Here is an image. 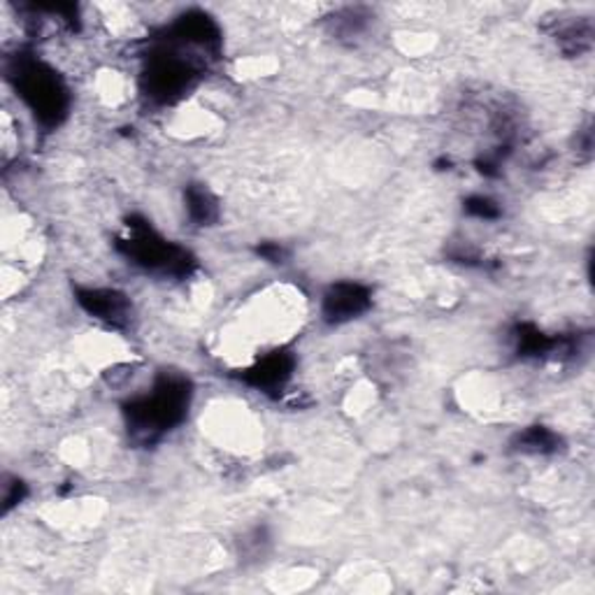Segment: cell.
Listing matches in <instances>:
<instances>
[{"instance_id":"2","label":"cell","mask_w":595,"mask_h":595,"mask_svg":"<svg viewBox=\"0 0 595 595\" xmlns=\"http://www.w3.org/2000/svg\"><path fill=\"white\" fill-rule=\"evenodd\" d=\"M16 92L40 123L59 126L68 115V88L45 63L28 61L16 70Z\"/></svg>"},{"instance_id":"7","label":"cell","mask_w":595,"mask_h":595,"mask_svg":"<svg viewBox=\"0 0 595 595\" xmlns=\"http://www.w3.org/2000/svg\"><path fill=\"white\" fill-rule=\"evenodd\" d=\"M291 370H294V358L284 352H275L261 358L259 364L245 374V380L257 389L273 391L277 386L279 389L284 386V382L291 377Z\"/></svg>"},{"instance_id":"8","label":"cell","mask_w":595,"mask_h":595,"mask_svg":"<svg viewBox=\"0 0 595 595\" xmlns=\"http://www.w3.org/2000/svg\"><path fill=\"white\" fill-rule=\"evenodd\" d=\"M187 210L191 214V219L201 226H207L210 222L216 219V201L203 187H191L187 191Z\"/></svg>"},{"instance_id":"6","label":"cell","mask_w":595,"mask_h":595,"mask_svg":"<svg viewBox=\"0 0 595 595\" xmlns=\"http://www.w3.org/2000/svg\"><path fill=\"white\" fill-rule=\"evenodd\" d=\"M78 300L88 314L112 326H123L131 317V302L112 288H86V291H78Z\"/></svg>"},{"instance_id":"9","label":"cell","mask_w":595,"mask_h":595,"mask_svg":"<svg viewBox=\"0 0 595 595\" xmlns=\"http://www.w3.org/2000/svg\"><path fill=\"white\" fill-rule=\"evenodd\" d=\"M558 442L561 438L554 436L551 430H547L545 426H533L526 432H521L519 436V449L521 452H531V454H549L556 452Z\"/></svg>"},{"instance_id":"4","label":"cell","mask_w":595,"mask_h":595,"mask_svg":"<svg viewBox=\"0 0 595 595\" xmlns=\"http://www.w3.org/2000/svg\"><path fill=\"white\" fill-rule=\"evenodd\" d=\"M193 78V70L187 61L177 59V57H160L150 63L147 75V92L160 103H170L177 96H182Z\"/></svg>"},{"instance_id":"1","label":"cell","mask_w":595,"mask_h":595,"mask_svg":"<svg viewBox=\"0 0 595 595\" xmlns=\"http://www.w3.org/2000/svg\"><path fill=\"white\" fill-rule=\"evenodd\" d=\"M191 403V386L182 377H164L158 380L150 395L133 401L126 409L131 430L144 438L160 436L182 424Z\"/></svg>"},{"instance_id":"5","label":"cell","mask_w":595,"mask_h":595,"mask_svg":"<svg viewBox=\"0 0 595 595\" xmlns=\"http://www.w3.org/2000/svg\"><path fill=\"white\" fill-rule=\"evenodd\" d=\"M370 308V291L354 282H340L323 296V317L331 323H345Z\"/></svg>"},{"instance_id":"3","label":"cell","mask_w":595,"mask_h":595,"mask_svg":"<svg viewBox=\"0 0 595 595\" xmlns=\"http://www.w3.org/2000/svg\"><path fill=\"white\" fill-rule=\"evenodd\" d=\"M131 238L126 240V254L133 259V263L142 265L144 270H158V273L170 275L189 273L193 261L187 249L160 238L152 226L131 224Z\"/></svg>"},{"instance_id":"10","label":"cell","mask_w":595,"mask_h":595,"mask_svg":"<svg viewBox=\"0 0 595 595\" xmlns=\"http://www.w3.org/2000/svg\"><path fill=\"white\" fill-rule=\"evenodd\" d=\"M467 212L484 216V219H491V216L498 214V210L493 207L489 198H473V201H467Z\"/></svg>"}]
</instances>
